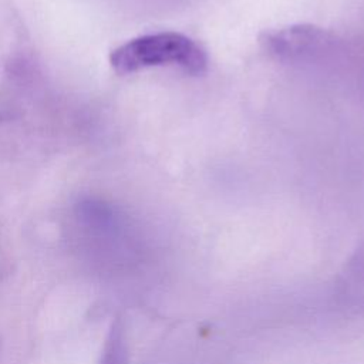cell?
<instances>
[{
  "mask_svg": "<svg viewBox=\"0 0 364 364\" xmlns=\"http://www.w3.org/2000/svg\"><path fill=\"white\" fill-rule=\"evenodd\" d=\"M334 40L328 30L309 23L269 28L257 37L259 47L269 57L283 63L314 58L328 50Z\"/></svg>",
  "mask_w": 364,
  "mask_h": 364,
  "instance_id": "7a4b0ae2",
  "label": "cell"
},
{
  "mask_svg": "<svg viewBox=\"0 0 364 364\" xmlns=\"http://www.w3.org/2000/svg\"><path fill=\"white\" fill-rule=\"evenodd\" d=\"M109 65L119 75H128L145 68L178 65L191 75L208 71L206 50L191 37L178 31H159L138 36L114 48Z\"/></svg>",
  "mask_w": 364,
  "mask_h": 364,
  "instance_id": "6da1fadb",
  "label": "cell"
}]
</instances>
